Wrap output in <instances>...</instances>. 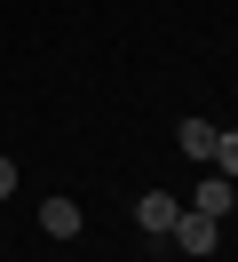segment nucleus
<instances>
[{
    "mask_svg": "<svg viewBox=\"0 0 238 262\" xmlns=\"http://www.w3.org/2000/svg\"><path fill=\"white\" fill-rule=\"evenodd\" d=\"M167 238H175V254H214V214H190V207H183Z\"/></svg>",
    "mask_w": 238,
    "mask_h": 262,
    "instance_id": "1",
    "label": "nucleus"
},
{
    "mask_svg": "<svg viewBox=\"0 0 238 262\" xmlns=\"http://www.w3.org/2000/svg\"><path fill=\"white\" fill-rule=\"evenodd\" d=\"M175 214H183V199H167V191H143V199H135V223L151 230V238H167Z\"/></svg>",
    "mask_w": 238,
    "mask_h": 262,
    "instance_id": "2",
    "label": "nucleus"
},
{
    "mask_svg": "<svg viewBox=\"0 0 238 262\" xmlns=\"http://www.w3.org/2000/svg\"><path fill=\"white\" fill-rule=\"evenodd\" d=\"M230 207H238V191H230V175H206L199 191H190V214H214V223H222V214H230Z\"/></svg>",
    "mask_w": 238,
    "mask_h": 262,
    "instance_id": "3",
    "label": "nucleus"
},
{
    "mask_svg": "<svg viewBox=\"0 0 238 262\" xmlns=\"http://www.w3.org/2000/svg\"><path fill=\"white\" fill-rule=\"evenodd\" d=\"M40 230L48 238H79V199H40Z\"/></svg>",
    "mask_w": 238,
    "mask_h": 262,
    "instance_id": "4",
    "label": "nucleus"
},
{
    "mask_svg": "<svg viewBox=\"0 0 238 262\" xmlns=\"http://www.w3.org/2000/svg\"><path fill=\"white\" fill-rule=\"evenodd\" d=\"M175 143H183V151H190L199 167L214 159V127H206V119H183V127H175Z\"/></svg>",
    "mask_w": 238,
    "mask_h": 262,
    "instance_id": "5",
    "label": "nucleus"
},
{
    "mask_svg": "<svg viewBox=\"0 0 238 262\" xmlns=\"http://www.w3.org/2000/svg\"><path fill=\"white\" fill-rule=\"evenodd\" d=\"M206 167H214V175H238V127H214V159Z\"/></svg>",
    "mask_w": 238,
    "mask_h": 262,
    "instance_id": "6",
    "label": "nucleus"
},
{
    "mask_svg": "<svg viewBox=\"0 0 238 262\" xmlns=\"http://www.w3.org/2000/svg\"><path fill=\"white\" fill-rule=\"evenodd\" d=\"M0 199H16V159H0Z\"/></svg>",
    "mask_w": 238,
    "mask_h": 262,
    "instance_id": "7",
    "label": "nucleus"
},
{
    "mask_svg": "<svg viewBox=\"0 0 238 262\" xmlns=\"http://www.w3.org/2000/svg\"><path fill=\"white\" fill-rule=\"evenodd\" d=\"M230 191H238V175H230Z\"/></svg>",
    "mask_w": 238,
    "mask_h": 262,
    "instance_id": "8",
    "label": "nucleus"
}]
</instances>
